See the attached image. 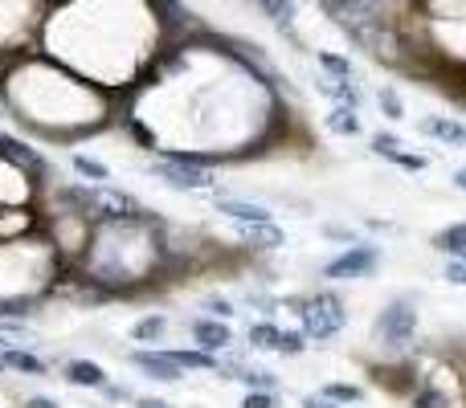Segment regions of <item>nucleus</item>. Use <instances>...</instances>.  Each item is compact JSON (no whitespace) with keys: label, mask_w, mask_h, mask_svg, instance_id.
Listing matches in <instances>:
<instances>
[{"label":"nucleus","mask_w":466,"mask_h":408,"mask_svg":"<svg viewBox=\"0 0 466 408\" xmlns=\"http://www.w3.org/2000/svg\"><path fill=\"white\" fill-rule=\"evenodd\" d=\"M213 213H221L233 224H258V221H274V208L258 204V201H241V196H218Z\"/></svg>","instance_id":"8"},{"label":"nucleus","mask_w":466,"mask_h":408,"mask_svg":"<svg viewBox=\"0 0 466 408\" xmlns=\"http://www.w3.org/2000/svg\"><path fill=\"white\" fill-rule=\"evenodd\" d=\"M66 384H74V388H103L106 384V372L98 368L95 360H70V363H66Z\"/></svg>","instance_id":"14"},{"label":"nucleus","mask_w":466,"mask_h":408,"mask_svg":"<svg viewBox=\"0 0 466 408\" xmlns=\"http://www.w3.org/2000/svg\"><path fill=\"white\" fill-rule=\"evenodd\" d=\"M413 408H451V396L442 388L421 384V388H413Z\"/></svg>","instance_id":"24"},{"label":"nucleus","mask_w":466,"mask_h":408,"mask_svg":"<svg viewBox=\"0 0 466 408\" xmlns=\"http://www.w3.org/2000/svg\"><path fill=\"white\" fill-rule=\"evenodd\" d=\"M164 331H168V314H144V319L131 323V339L136 343H160Z\"/></svg>","instance_id":"17"},{"label":"nucleus","mask_w":466,"mask_h":408,"mask_svg":"<svg viewBox=\"0 0 466 408\" xmlns=\"http://www.w3.org/2000/svg\"><path fill=\"white\" fill-rule=\"evenodd\" d=\"M389 164H397V168H405V172H426L430 168L426 155H413V152H405V147H397V152L389 155Z\"/></svg>","instance_id":"29"},{"label":"nucleus","mask_w":466,"mask_h":408,"mask_svg":"<svg viewBox=\"0 0 466 408\" xmlns=\"http://www.w3.org/2000/svg\"><path fill=\"white\" fill-rule=\"evenodd\" d=\"M98 393H103L106 401H131V393H127V388H119V384H103Z\"/></svg>","instance_id":"35"},{"label":"nucleus","mask_w":466,"mask_h":408,"mask_svg":"<svg viewBox=\"0 0 466 408\" xmlns=\"http://www.w3.org/2000/svg\"><path fill=\"white\" fill-rule=\"evenodd\" d=\"M299 319H303L307 339L328 343V339H336L348 327V303L336 290H319L311 298H299Z\"/></svg>","instance_id":"2"},{"label":"nucleus","mask_w":466,"mask_h":408,"mask_svg":"<svg viewBox=\"0 0 466 408\" xmlns=\"http://www.w3.org/2000/svg\"><path fill=\"white\" fill-rule=\"evenodd\" d=\"M315 62H319V70H323V74H331V78H356L352 62H348L344 54H331V49H319V54H315Z\"/></svg>","instance_id":"20"},{"label":"nucleus","mask_w":466,"mask_h":408,"mask_svg":"<svg viewBox=\"0 0 466 408\" xmlns=\"http://www.w3.org/2000/svg\"><path fill=\"white\" fill-rule=\"evenodd\" d=\"M25 306H29V303H21V298H16V303H13V298H5V303H0V319H21V314H29Z\"/></svg>","instance_id":"33"},{"label":"nucleus","mask_w":466,"mask_h":408,"mask_svg":"<svg viewBox=\"0 0 466 408\" xmlns=\"http://www.w3.org/2000/svg\"><path fill=\"white\" fill-rule=\"evenodd\" d=\"M442 278L451 282V286H462L466 290V257H451V262L442 265Z\"/></svg>","instance_id":"30"},{"label":"nucleus","mask_w":466,"mask_h":408,"mask_svg":"<svg viewBox=\"0 0 466 408\" xmlns=\"http://www.w3.org/2000/svg\"><path fill=\"white\" fill-rule=\"evenodd\" d=\"M377 106H380V114H385L389 123H401L405 119V98H401V90L393 86V82H385V86H377Z\"/></svg>","instance_id":"18"},{"label":"nucleus","mask_w":466,"mask_h":408,"mask_svg":"<svg viewBox=\"0 0 466 408\" xmlns=\"http://www.w3.org/2000/svg\"><path fill=\"white\" fill-rule=\"evenodd\" d=\"M315 90L331 103H348V106H364V90L356 78H331V74H319L315 78Z\"/></svg>","instance_id":"10"},{"label":"nucleus","mask_w":466,"mask_h":408,"mask_svg":"<svg viewBox=\"0 0 466 408\" xmlns=\"http://www.w3.org/2000/svg\"><path fill=\"white\" fill-rule=\"evenodd\" d=\"M418 303L410 294H397L389 306H380V314L372 319V343L385 355H405L418 343Z\"/></svg>","instance_id":"1"},{"label":"nucleus","mask_w":466,"mask_h":408,"mask_svg":"<svg viewBox=\"0 0 466 408\" xmlns=\"http://www.w3.org/2000/svg\"><path fill=\"white\" fill-rule=\"evenodd\" d=\"M323 237H328V241H344V245H356V241H360L352 229H344V224H323Z\"/></svg>","instance_id":"32"},{"label":"nucleus","mask_w":466,"mask_h":408,"mask_svg":"<svg viewBox=\"0 0 466 408\" xmlns=\"http://www.w3.org/2000/svg\"><path fill=\"white\" fill-rule=\"evenodd\" d=\"M303 408H348V404H336L328 396H303Z\"/></svg>","instance_id":"37"},{"label":"nucleus","mask_w":466,"mask_h":408,"mask_svg":"<svg viewBox=\"0 0 466 408\" xmlns=\"http://www.w3.org/2000/svg\"><path fill=\"white\" fill-rule=\"evenodd\" d=\"M233 380H241L246 393H279V376L266 372V368H246V363H241V372Z\"/></svg>","instance_id":"19"},{"label":"nucleus","mask_w":466,"mask_h":408,"mask_svg":"<svg viewBox=\"0 0 466 408\" xmlns=\"http://www.w3.org/2000/svg\"><path fill=\"white\" fill-rule=\"evenodd\" d=\"M323 127L339 139H356L364 135V123H360V106H348V103H331V111L323 114Z\"/></svg>","instance_id":"9"},{"label":"nucleus","mask_w":466,"mask_h":408,"mask_svg":"<svg viewBox=\"0 0 466 408\" xmlns=\"http://www.w3.org/2000/svg\"><path fill=\"white\" fill-rule=\"evenodd\" d=\"M451 184H454V188H459V193H466V168H454Z\"/></svg>","instance_id":"39"},{"label":"nucleus","mask_w":466,"mask_h":408,"mask_svg":"<svg viewBox=\"0 0 466 408\" xmlns=\"http://www.w3.org/2000/svg\"><path fill=\"white\" fill-rule=\"evenodd\" d=\"M168 355L185 372H221V355L205 352V347H168Z\"/></svg>","instance_id":"12"},{"label":"nucleus","mask_w":466,"mask_h":408,"mask_svg":"<svg viewBox=\"0 0 466 408\" xmlns=\"http://www.w3.org/2000/svg\"><path fill=\"white\" fill-rule=\"evenodd\" d=\"M136 408H177V404H168V401H160V396H136V401H131Z\"/></svg>","instance_id":"36"},{"label":"nucleus","mask_w":466,"mask_h":408,"mask_svg":"<svg viewBox=\"0 0 466 408\" xmlns=\"http://www.w3.org/2000/svg\"><path fill=\"white\" fill-rule=\"evenodd\" d=\"M0 372H5V355H0Z\"/></svg>","instance_id":"40"},{"label":"nucleus","mask_w":466,"mask_h":408,"mask_svg":"<svg viewBox=\"0 0 466 408\" xmlns=\"http://www.w3.org/2000/svg\"><path fill=\"white\" fill-rule=\"evenodd\" d=\"M0 155H8V160L25 164V168H41V155L33 152V147L16 144V139H0Z\"/></svg>","instance_id":"23"},{"label":"nucleus","mask_w":466,"mask_h":408,"mask_svg":"<svg viewBox=\"0 0 466 408\" xmlns=\"http://www.w3.org/2000/svg\"><path fill=\"white\" fill-rule=\"evenodd\" d=\"M241 408H279V393H246Z\"/></svg>","instance_id":"31"},{"label":"nucleus","mask_w":466,"mask_h":408,"mask_svg":"<svg viewBox=\"0 0 466 408\" xmlns=\"http://www.w3.org/2000/svg\"><path fill=\"white\" fill-rule=\"evenodd\" d=\"M205 314H213V319H233V314H238V306H233V298H226V294H209V298H205Z\"/></svg>","instance_id":"28"},{"label":"nucleus","mask_w":466,"mask_h":408,"mask_svg":"<svg viewBox=\"0 0 466 408\" xmlns=\"http://www.w3.org/2000/svg\"><path fill=\"white\" fill-rule=\"evenodd\" d=\"M434 249L446 257H466V221H454L434 233Z\"/></svg>","instance_id":"15"},{"label":"nucleus","mask_w":466,"mask_h":408,"mask_svg":"<svg viewBox=\"0 0 466 408\" xmlns=\"http://www.w3.org/2000/svg\"><path fill=\"white\" fill-rule=\"evenodd\" d=\"M238 233H241V241H249V245H258V249H279V245H287V233H282L274 221L238 224Z\"/></svg>","instance_id":"13"},{"label":"nucleus","mask_w":466,"mask_h":408,"mask_svg":"<svg viewBox=\"0 0 466 408\" xmlns=\"http://www.w3.org/2000/svg\"><path fill=\"white\" fill-rule=\"evenodd\" d=\"M274 352H279V355H290V360H295V355H303V352H307V331H282V335H279V347H274Z\"/></svg>","instance_id":"26"},{"label":"nucleus","mask_w":466,"mask_h":408,"mask_svg":"<svg viewBox=\"0 0 466 408\" xmlns=\"http://www.w3.org/2000/svg\"><path fill=\"white\" fill-rule=\"evenodd\" d=\"M380 262H385L380 245H372V241H356V245H344V254H336L331 262H323L319 274L328 282H360V278H372V274L380 270Z\"/></svg>","instance_id":"3"},{"label":"nucleus","mask_w":466,"mask_h":408,"mask_svg":"<svg viewBox=\"0 0 466 408\" xmlns=\"http://www.w3.org/2000/svg\"><path fill=\"white\" fill-rule=\"evenodd\" d=\"M152 176L164 180L168 188H177V193H213L218 188V180H213L209 168H197V164H177L164 155L160 164H152Z\"/></svg>","instance_id":"4"},{"label":"nucleus","mask_w":466,"mask_h":408,"mask_svg":"<svg viewBox=\"0 0 466 408\" xmlns=\"http://www.w3.org/2000/svg\"><path fill=\"white\" fill-rule=\"evenodd\" d=\"M319 396H328V401L352 408V404H364V396H369V393H364L360 384H323V388H319Z\"/></svg>","instance_id":"21"},{"label":"nucleus","mask_w":466,"mask_h":408,"mask_svg":"<svg viewBox=\"0 0 466 408\" xmlns=\"http://www.w3.org/2000/svg\"><path fill=\"white\" fill-rule=\"evenodd\" d=\"M369 147H372V155L389 160V155H393L397 147H405V144H401V135H393V131H377V135L369 139Z\"/></svg>","instance_id":"27"},{"label":"nucleus","mask_w":466,"mask_h":408,"mask_svg":"<svg viewBox=\"0 0 466 408\" xmlns=\"http://www.w3.org/2000/svg\"><path fill=\"white\" fill-rule=\"evenodd\" d=\"M74 172H78V176H86V180H98V184H103V180H111V168H106V164H98V160H90V155H74Z\"/></svg>","instance_id":"25"},{"label":"nucleus","mask_w":466,"mask_h":408,"mask_svg":"<svg viewBox=\"0 0 466 408\" xmlns=\"http://www.w3.org/2000/svg\"><path fill=\"white\" fill-rule=\"evenodd\" d=\"M25 408H62L54 401V396H29V401H25Z\"/></svg>","instance_id":"38"},{"label":"nucleus","mask_w":466,"mask_h":408,"mask_svg":"<svg viewBox=\"0 0 466 408\" xmlns=\"http://www.w3.org/2000/svg\"><path fill=\"white\" fill-rule=\"evenodd\" d=\"M249 5H254L258 13H262L279 33L295 37V16H299V5H295V0H249Z\"/></svg>","instance_id":"11"},{"label":"nucleus","mask_w":466,"mask_h":408,"mask_svg":"<svg viewBox=\"0 0 466 408\" xmlns=\"http://www.w3.org/2000/svg\"><path fill=\"white\" fill-rule=\"evenodd\" d=\"M418 135L426 139H438L442 147H466V123L454 119V114H426V119H418Z\"/></svg>","instance_id":"7"},{"label":"nucleus","mask_w":466,"mask_h":408,"mask_svg":"<svg viewBox=\"0 0 466 408\" xmlns=\"http://www.w3.org/2000/svg\"><path fill=\"white\" fill-rule=\"evenodd\" d=\"M127 360L136 363L144 376L160 380V384H177V380H185V368H180V363L172 360L168 352H152V347H139V352H127Z\"/></svg>","instance_id":"6"},{"label":"nucleus","mask_w":466,"mask_h":408,"mask_svg":"<svg viewBox=\"0 0 466 408\" xmlns=\"http://www.w3.org/2000/svg\"><path fill=\"white\" fill-rule=\"evenodd\" d=\"M279 335H282V327L274 319H258V323H249V331H246L254 352H274V347H279Z\"/></svg>","instance_id":"16"},{"label":"nucleus","mask_w":466,"mask_h":408,"mask_svg":"<svg viewBox=\"0 0 466 408\" xmlns=\"http://www.w3.org/2000/svg\"><path fill=\"white\" fill-rule=\"evenodd\" d=\"M5 368L25 372V376H41V372H46V360H37V355H29V352H5Z\"/></svg>","instance_id":"22"},{"label":"nucleus","mask_w":466,"mask_h":408,"mask_svg":"<svg viewBox=\"0 0 466 408\" xmlns=\"http://www.w3.org/2000/svg\"><path fill=\"white\" fill-rule=\"evenodd\" d=\"M188 335H193L197 347H205V352L221 355L233 347V327L226 319H213V314H197V319H188Z\"/></svg>","instance_id":"5"},{"label":"nucleus","mask_w":466,"mask_h":408,"mask_svg":"<svg viewBox=\"0 0 466 408\" xmlns=\"http://www.w3.org/2000/svg\"><path fill=\"white\" fill-rule=\"evenodd\" d=\"M0 335H5V339H29L33 335V331L29 327H25V323H0Z\"/></svg>","instance_id":"34"}]
</instances>
